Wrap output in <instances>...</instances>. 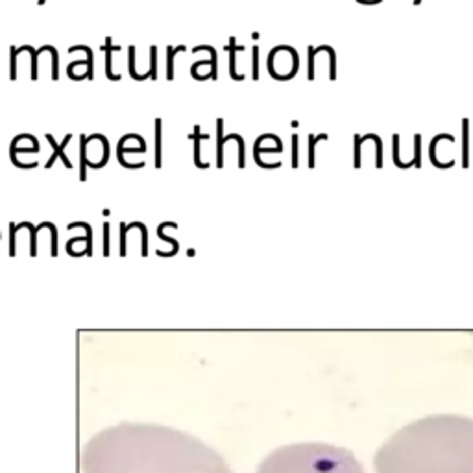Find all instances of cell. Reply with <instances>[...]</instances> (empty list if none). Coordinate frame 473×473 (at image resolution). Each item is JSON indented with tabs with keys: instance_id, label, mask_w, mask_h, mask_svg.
Masks as SVG:
<instances>
[{
	"instance_id": "1",
	"label": "cell",
	"mask_w": 473,
	"mask_h": 473,
	"mask_svg": "<svg viewBox=\"0 0 473 473\" xmlns=\"http://www.w3.org/2000/svg\"><path fill=\"white\" fill-rule=\"evenodd\" d=\"M375 473H473V418L432 414L401 427L379 447Z\"/></svg>"
},
{
	"instance_id": "2",
	"label": "cell",
	"mask_w": 473,
	"mask_h": 473,
	"mask_svg": "<svg viewBox=\"0 0 473 473\" xmlns=\"http://www.w3.org/2000/svg\"><path fill=\"white\" fill-rule=\"evenodd\" d=\"M120 473H233L215 449L176 429L129 425Z\"/></svg>"
},
{
	"instance_id": "3",
	"label": "cell",
	"mask_w": 473,
	"mask_h": 473,
	"mask_svg": "<svg viewBox=\"0 0 473 473\" xmlns=\"http://www.w3.org/2000/svg\"><path fill=\"white\" fill-rule=\"evenodd\" d=\"M255 473H364V469L344 447L304 442L272 451Z\"/></svg>"
},
{
	"instance_id": "4",
	"label": "cell",
	"mask_w": 473,
	"mask_h": 473,
	"mask_svg": "<svg viewBox=\"0 0 473 473\" xmlns=\"http://www.w3.org/2000/svg\"><path fill=\"white\" fill-rule=\"evenodd\" d=\"M46 141H48V143H50V146L54 148V154H52V157H50V159H48V163H46V165H45V168H50V166L55 163V159H61V161H63V165L67 166V168H72V163H70V161H69V157L65 156V152H63V150H65V146H67V144H69L70 141H72V134H69V135H67V137L63 139V143H61V144H58V143H55V141H54V137H52L50 134H46Z\"/></svg>"
},
{
	"instance_id": "5",
	"label": "cell",
	"mask_w": 473,
	"mask_h": 473,
	"mask_svg": "<svg viewBox=\"0 0 473 473\" xmlns=\"http://www.w3.org/2000/svg\"><path fill=\"white\" fill-rule=\"evenodd\" d=\"M100 50L106 54V76L113 82H120V74H113L111 69V61H113V52H120V45H111V39L107 37L106 45L100 46Z\"/></svg>"
},
{
	"instance_id": "6",
	"label": "cell",
	"mask_w": 473,
	"mask_h": 473,
	"mask_svg": "<svg viewBox=\"0 0 473 473\" xmlns=\"http://www.w3.org/2000/svg\"><path fill=\"white\" fill-rule=\"evenodd\" d=\"M87 137L80 135V179L85 181L87 179Z\"/></svg>"
},
{
	"instance_id": "7",
	"label": "cell",
	"mask_w": 473,
	"mask_h": 473,
	"mask_svg": "<svg viewBox=\"0 0 473 473\" xmlns=\"http://www.w3.org/2000/svg\"><path fill=\"white\" fill-rule=\"evenodd\" d=\"M78 50H82V52L87 54V58H85V61H87V70H85L83 74H85V78L92 80L94 78V58H92V50L85 45H78V46H70L69 54H74V52H78Z\"/></svg>"
},
{
	"instance_id": "8",
	"label": "cell",
	"mask_w": 473,
	"mask_h": 473,
	"mask_svg": "<svg viewBox=\"0 0 473 473\" xmlns=\"http://www.w3.org/2000/svg\"><path fill=\"white\" fill-rule=\"evenodd\" d=\"M28 50H30V46L28 45L21 46V48H15V46L9 48V58H11V65H9V80H11V82L17 80V58H18V54H21V52H28Z\"/></svg>"
},
{
	"instance_id": "9",
	"label": "cell",
	"mask_w": 473,
	"mask_h": 473,
	"mask_svg": "<svg viewBox=\"0 0 473 473\" xmlns=\"http://www.w3.org/2000/svg\"><path fill=\"white\" fill-rule=\"evenodd\" d=\"M128 70H129V76L134 80H137V82H143V80L150 78L146 74H139L137 70H135V46H129L128 48Z\"/></svg>"
},
{
	"instance_id": "10",
	"label": "cell",
	"mask_w": 473,
	"mask_h": 473,
	"mask_svg": "<svg viewBox=\"0 0 473 473\" xmlns=\"http://www.w3.org/2000/svg\"><path fill=\"white\" fill-rule=\"evenodd\" d=\"M187 48H185L183 45L178 46V48H172V46H168L166 48V58H168V61H166V78L168 80H174V55L178 54V52H185Z\"/></svg>"
},
{
	"instance_id": "11",
	"label": "cell",
	"mask_w": 473,
	"mask_h": 473,
	"mask_svg": "<svg viewBox=\"0 0 473 473\" xmlns=\"http://www.w3.org/2000/svg\"><path fill=\"white\" fill-rule=\"evenodd\" d=\"M161 137H163V124H161V119H156V166L157 168H161V161H163Z\"/></svg>"
},
{
	"instance_id": "12",
	"label": "cell",
	"mask_w": 473,
	"mask_h": 473,
	"mask_svg": "<svg viewBox=\"0 0 473 473\" xmlns=\"http://www.w3.org/2000/svg\"><path fill=\"white\" fill-rule=\"evenodd\" d=\"M468 144H469V134H468V119H464L462 122V165L468 166L469 165V157H468Z\"/></svg>"
},
{
	"instance_id": "13",
	"label": "cell",
	"mask_w": 473,
	"mask_h": 473,
	"mask_svg": "<svg viewBox=\"0 0 473 473\" xmlns=\"http://www.w3.org/2000/svg\"><path fill=\"white\" fill-rule=\"evenodd\" d=\"M193 139H194V165L196 166H202V168H205V163H202V159H200V139H205V135H200V128H194V134H193Z\"/></svg>"
},
{
	"instance_id": "14",
	"label": "cell",
	"mask_w": 473,
	"mask_h": 473,
	"mask_svg": "<svg viewBox=\"0 0 473 473\" xmlns=\"http://www.w3.org/2000/svg\"><path fill=\"white\" fill-rule=\"evenodd\" d=\"M46 52L52 54V80L58 82V78H60V55H58V50L50 45H46Z\"/></svg>"
},
{
	"instance_id": "15",
	"label": "cell",
	"mask_w": 473,
	"mask_h": 473,
	"mask_svg": "<svg viewBox=\"0 0 473 473\" xmlns=\"http://www.w3.org/2000/svg\"><path fill=\"white\" fill-rule=\"evenodd\" d=\"M216 128H218V134H216V137H218V166H222L224 163H222V146H224L225 141H230L231 135L228 139H224V135H222V128H224V122H222V119H218V122H216Z\"/></svg>"
},
{
	"instance_id": "16",
	"label": "cell",
	"mask_w": 473,
	"mask_h": 473,
	"mask_svg": "<svg viewBox=\"0 0 473 473\" xmlns=\"http://www.w3.org/2000/svg\"><path fill=\"white\" fill-rule=\"evenodd\" d=\"M148 76L152 80L157 78V48L156 46L150 48V72H148Z\"/></svg>"
},
{
	"instance_id": "17",
	"label": "cell",
	"mask_w": 473,
	"mask_h": 473,
	"mask_svg": "<svg viewBox=\"0 0 473 473\" xmlns=\"http://www.w3.org/2000/svg\"><path fill=\"white\" fill-rule=\"evenodd\" d=\"M235 41L231 39V45L228 46V50H230V70H231V78L235 80H242V76L240 74L235 72V52H237V48H235Z\"/></svg>"
},
{
	"instance_id": "18",
	"label": "cell",
	"mask_w": 473,
	"mask_h": 473,
	"mask_svg": "<svg viewBox=\"0 0 473 473\" xmlns=\"http://www.w3.org/2000/svg\"><path fill=\"white\" fill-rule=\"evenodd\" d=\"M253 78L259 80V48H253Z\"/></svg>"
},
{
	"instance_id": "19",
	"label": "cell",
	"mask_w": 473,
	"mask_h": 473,
	"mask_svg": "<svg viewBox=\"0 0 473 473\" xmlns=\"http://www.w3.org/2000/svg\"><path fill=\"white\" fill-rule=\"evenodd\" d=\"M314 78V48H309V80Z\"/></svg>"
},
{
	"instance_id": "20",
	"label": "cell",
	"mask_w": 473,
	"mask_h": 473,
	"mask_svg": "<svg viewBox=\"0 0 473 473\" xmlns=\"http://www.w3.org/2000/svg\"><path fill=\"white\" fill-rule=\"evenodd\" d=\"M361 143H363V139L355 137V166L361 165Z\"/></svg>"
},
{
	"instance_id": "21",
	"label": "cell",
	"mask_w": 473,
	"mask_h": 473,
	"mask_svg": "<svg viewBox=\"0 0 473 473\" xmlns=\"http://www.w3.org/2000/svg\"><path fill=\"white\" fill-rule=\"evenodd\" d=\"M314 144H316V137H309V146H311V154H309V166H314Z\"/></svg>"
},
{
	"instance_id": "22",
	"label": "cell",
	"mask_w": 473,
	"mask_h": 473,
	"mask_svg": "<svg viewBox=\"0 0 473 473\" xmlns=\"http://www.w3.org/2000/svg\"><path fill=\"white\" fill-rule=\"evenodd\" d=\"M292 144H294V150H292V165L298 166V137H292Z\"/></svg>"
},
{
	"instance_id": "23",
	"label": "cell",
	"mask_w": 473,
	"mask_h": 473,
	"mask_svg": "<svg viewBox=\"0 0 473 473\" xmlns=\"http://www.w3.org/2000/svg\"><path fill=\"white\" fill-rule=\"evenodd\" d=\"M45 2H46V0H37V4H39V6H43Z\"/></svg>"
},
{
	"instance_id": "24",
	"label": "cell",
	"mask_w": 473,
	"mask_h": 473,
	"mask_svg": "<svg viewBox=\"0 0 473 473\" xmlns=\"http://www.w3.org/2000/svg\"><path fill=\"white\" fill-rule=\"evenodd\" d=\"M420 2H422V0H414V4H420Z\"/></svg>"
}]
</instances>
